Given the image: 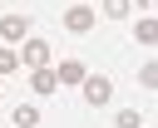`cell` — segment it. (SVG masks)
I'll use <instances>...</instances> for the list:
<instances>
[{"label":"cell","mask_w":158,"mask_h":128,"mask_svg":"<svg viewBox=\"0 0 158 128\" xmlns=\"http://www.w3.org/2000/svg\"><path fill=\"white\" fill-rule=\"evenodd\" d=\"M138 79H143V89H158V64H143Z\"/></svg>","instance_id":"12"},{"label":"cell","mask_w":158,"mask_h":128,"mask_svg":"<svg viewBox=\"0 0 158 128\" xmlns=\"http://www.w3.org/2000/svg\"><path fill=\"white\" fill-rule=\"evenodd\" d=\"M128 10H133L128 0H104L99 5V15H109V20H128Z\"/></svg>","instance_id":"9"},{"label":"cell","mask_w":158,"mask_h":128,"mask_svg":"<svg viewBox=\"0 0 158 128\" xmlns=\"http://www.w3.org/2000/svg\"><path fill=\"white\" fill-rule=\"evenodd\" d=\"M114 128H143V113H138V108H123V113H118V123H114Z\"/></svg>","instance_id":"10"},{"label":"cell","mask_w":158,"mask_h":128,"mask_svg":"<svg viewBox=\"0 0 158 128\" xmlns=\"http://www.w3.org/2000/svg\"><path fill=\"white\" fill-rule=\"evenodd\" d=\"M133 39H138V44H158V20H153V15H143V20L133 25Z\"/></svg>","instance_id":"6"},{"label":"cell","mask_w":158,"mask_h":128,"mask_svg":"<svg viewBox=\"0 0 158 128\" xmlns=\"http://www.w3.org/2000/svg\"><path fill=\"white\" fill-rule=\"evenodd\" d=\"M89 79V69L79 64V59H64L59 69H54V84H64V89H74V84H84Z\"/></svg>","instance_id":"4"},{"label":"cell","mask_w":158,"mask_h":128,"mask_svg":"<svg viewBox=\"0 0 158 128\" xmlns=\"http://www.w3.org/2000/svg\"><path fill=\"white\" fill-rule=\"evenodd\" d=\"M64 30H69V34H89V30H94V10H84V5L64 10Z\"/></svg>","instance_id":"3"},{"label":"cell","mask_w":158,"mask_h":128,"mask_svg":"<svg viewBox=\"0 0 158 128\" xmlns=\"http://www.w3.org/2000/svg\"><path fill=\"white\" fill-rule=\"evenodd\" d=\"M128 5H138V10H148V5H153V0H128Z\"/></svg>","instance_id":"13"},{"label":"cell","mask_w":158,"mask_h":128,"mask_svg":"<svg viewBox=\"0 0 158 128\" xmlns=\"http://www.w3.org/2000/svg\"><path fill=\"white\" fill-rule=\"evenodd\" d=\"M20 54V64H30V69H44L49 64V39H40V34H25V49H15Z\"/></svg>","instance_id":"1"},{"label":"cell","mask_w":158,"mask_h":128,"mask_svg":"<svg viewBox=\"0 0 158 128\" xmlns=\"http://www.w3.org/2000/svg\"><path fill=\"white\" fill-rule=\"evenodd\" d=\"M84 98H89L94 108H104V103L114 98V84H109L104 74H89V79H84Z\"/></svg>","instance_id":"2"},{"label":"cell","mask_w":158,"mask_h":128,"mask_svg":"<svg viewBox=\"0 0 158 128\" xmlns=\"http://www.w3.org/2000/svg\"><path fill=\"white\" fill-rule=\"evenodd\" d=\"M15 69H20V54H15V49H0V79L15 74Z\"/></svg>","instance_id":"11"},{"label":"cell","mask_w":158,"mask_h":128,"mask_svg":"<svg viewBox=\"0 0 158 128\" xmlns=\"http://www.w3.org/2000/svg\"><path fill=\"white\" fill-rule=\"evenodd\" d=\"M0 34H5V39H25V34H30L25 15H5V20H0Z\"/></svg>","instance_id":"5"},{"label":"cell","mask_w":158,"mask_h":128,"mask_svg":"<svg viewBox=\"0 0 158 128\" xmlns=\"http://www.w3.org/2000/svg\"><path fill=\"white\" fill-rule=\"evenodd\" d=\"M30 89H40V94H54L59 84H54V74H49V69H35V74H30Z\"/></svg>","instance_id":"8"},{"label":"cell","mask_w":158,"mask_h":128,"mask_svg":"<svg viewBox=\"0 0 158 128\" xmlns=\"http://www.w3.org/2000/svg\"><path fill=\"white\" fill-rule=\"evenodd\" d=\"M15 128H40V108L35 103H20L15 108Z\"/></svg>","instance_id":"7"}]
</instances>
